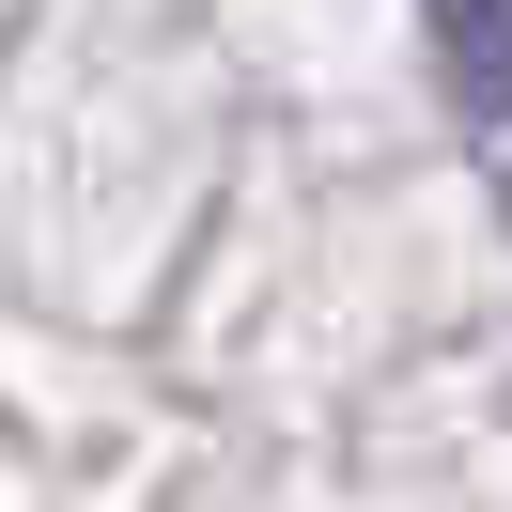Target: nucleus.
<instances>
[{"label": "nucleus", "mask_w": 512, "mask_h": 512, "mask_svg": "<svg viewBox=\"0 0 512 512\" xmlns=\"http://www.w3.org/2000/svg\"><path fill=\"white\" fill-rule=\"evenodd\" d=\"M419 16H435L450 109H466V125H512V0H419Z\"/></svg>", "instance_id": "1"}]
</instances>
